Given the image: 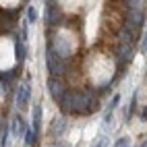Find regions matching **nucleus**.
Listing matches in <instances>:
<instances>
[{
  "instance_id": "nucleus-1",
  "label": "nucleus",
  "mask_w": 147,
  "mask_h": 147,
  "mask_svg": "<svg viewBox=\"0 0 147 147\" xmlns=\"http://www.w3.org/2000/svg\"><path fill=\"white\" fill-rule=\"evenodd\" d=\"M91 104H93V93L91 91H66L62 102H60L64 112H75V114L87 112Z\"/></svg>"
},
{
  "instance_id": "nucleus-2",
  "label": "nucleus",
  "mask_w": 147,
  "mask_h": 147,
  "mask_svg": "<svg viewBox=\"0 0 147 147\" xmlns=\"http://www.w3.org/2000/svg\"><path fill=\"white\" fill-rule=\"evenodd\" d=\"M46 64H48V71L52 73V77H58V75L64 73V62H62V58L54 52L52 46L48 48V52H46Z\"/></svg>"
},
{
  "instance_id": "nucleus-3",
  "label": "nucleus",
  "mask_w": 147,
  "mask_h": 147,
  "mask_svg": "<svg viewBox=\"0 0 147 147\" xmlns=\"http://www.w3.org/2000/svg\"><path fill=\"white\" fill-rule=\"evenodd\" d=\"M29 100H31V83H29V81H23L21 85H19V89H17L15 104H17L19 110H23V108H27Z\"/></svg>"
},
{
  "instance_id": "nucleus-4",
  "label": "nucleus",
  "mask_w": 147,
  "mask_h": 147,
  "mask_svg": "<svg viewBox=\"0 0 147 147\" xmlns=\"http://www.w3.org/2000/svg\"><path fill=\"white\" fill-rule=\"evenodd\" d=\"M143 11L139 8V11H133V8H129V13H126V29H131V31H139V29L143 27Z\"/></svg>"
},
{
  "instance_id": "nucleus-5",
  "label": "nucleus",
  "mask_w": 147,
  "mask_h": 147,
  "mask_svg": "<svg viewBox=\"0 0 147 147\" xmlns=\"http://www.w3.org/2000/svg\"><path fill=\"white\" fill-rule=\"evenodd\" d=\"M48 91H50L52 100H56V102H62V97H64V93H66L62 81L56 79V77H50V79H48Z\"/></svg>"
},
{
  "instance_id": "nucleus-6",
  "label": "nucleus",
  "mask_w": 147,
  "mask_h": 147,
  "mask_svg": "<svg viewBox=\"0 0 147 147\" xmlns=\"http://www.w3.org/2000/svg\"><path fill=\"white\" fill-rule=\"evenodd\" d=\"M64 129H66L64 118H54L52 124H50V137H52V139H60L62 133H64Z\"/></svg>"
},
{
  "instance_id": "nucleus-7",
  "label": "nucleus",
  "mask_w": 147,
  "mask_h": 147,
  "mask_svg": "<svg viewBox=\"0 0 147 147\" xmlns=\"http://www.w3.org/2000/svg\"><path fill=\"white\" fill-rule=\"evenodd\" d=\"M133 52H135L133 42H120V50H118L120 60H124V62H131V60H133Z\"/></svg>"
},
{
  "instance_id": "nucleus-8",
  "label": "nucleus",
  "mask_w": 147,
  "mask_h": 147,
  "mask_svg": "<svg viewBox=\"0 0 147 147\" xmlns=\"http://www.w3.org/2000/svg\"><path fill=\"white\" fill-rule=\"evenodd\" d=\"M56 15H58V8H56L54 2H50L46 6V23L48 25H54L56 23Z\"/></svg>"
},
{
  "instance_id": "nucleus-9",
  "label": "nucleus",
  "mask_w": 147,
  "mask_h": 147,
  "mask_svg": "<svg viewBox=\"0 0 147 147\" xmlns=\"http://www.w3.org/2000/svg\"><path fill=\"white\" fill-rule=\"evenodd\" d=\"M40 122H42V104H35L33 106V131L37 133L40 131Z\"/></svg>"
},
{
  "instance_id": "nucleus-10",
  "label": "nucleus",
  "mask_w": 147,
  "mask_h": 147,
  "mask_svg": "<svg viewBox=\"0 0 147 147\" xmlns=\"http://www.w3.org/2000/svg\"><path fill=\"white\" fill-rule=\"evenodd\" d=\"M27 21H29V23H35V21H37V11H35V6H29V8H27Z\"/></svg>"
},
{
  "instance_id": "nucleus-11",
  "label": "nucleus",
  "mask_w": 147,
  "mask_h": 147,
  "mask_svg": "<svg viewBox=\"0 0 147 147\" xmlns=\"http://www.w3.org/2000/svg\"><path fill=\"white\" fill-rule=\"evenodd\" d=\"M25 143L27 145H33L35 143V131H27L25 133Z\"/></svg>"
},
{
  "instance_id": "nucleus-12",
  "label": "nucleus",
  "mask_w": 147,
  "mask_h": 147,
  "mask_svg": "<svg viewBox=\"0 0 147 147\" xmlns=\"http://www.w3.org/2000/svg\"><path fill=\"white\" fill-rule=\"evenodd\" d=\"M126 2H129V6L133 8V11H139V8H141V2H143V0H126Z\"/></svg>"
},
{
  "instance_id": "nucleus-13",
  "label": "nucleus",
  "mask_w": 147,
  "mask_h": 147,
  "mask_svg": "<svg viewBox=\"0 0 147 147\" xmlns=\"http://www.w3.org/2000/svg\"><path fill=\"white\" fill-rule=\"evenodd\" d=\"M114 147H129V137H120L118 143H116Z\"/></svg>"
},
{
  "instance_id": "nucleus-14",
  "label": "nucleus",
  "mask_w": 147,
  "mask_h": 147,
  "mask_svg": "<svg viewBox=\"0 0 147 147\" xmlns=\"http://www.w3.org/2000/svg\"><path fill=\"white\" fill-rule=\"evenodd\" d=\"M93 147H108V137H100V139H97V143H95Z\"/></svg>"
},
{
  "instance_id": "nucleus-15",
  "label": "nucleus",
  "mask_w": 147,
  "mask_h": 147,
  "mask_svg": "<svg viewBox=\"0 0 147 147\" xmlns=\"http://www.w3.org/2000/svg\"><path fill=\"white\" fill-rule=\"evenodd\" d=\"M141 50H147V31H145V40H143V44H141Z\"/></svg>"
},
{
  "instance_id": "nucleus-16",
  "label": "nucleus",
  "mask_w": 147,
  "mask_h": 147,
  "mask_svg": "<svg viewBox=\"0 0 147 147\" xmlns=\"http://www.w3.org/2000/svg\"><path fill=\"white\" fill-rule=\"evenodd\" d=\"M141 118H143V120H147V110H143V112H141Z\"/></svg>"
},
{
  "instance_id": "nucleus-17",
  "label": "nucleus",
  "mask_w": 147,
  "mask_h": 147,
  "mask_svg": "<svg viewBox=\"0 0 147 147\" xmlns=\"http://www.w3.org/2000/svg\"><path fill=\"white\" fill-rule=\"evenodd\" d=\"M54 147H66V145H62V143H56V145H54Z\"/></svg>"
},
{
  "instance_id": "nucleus-18",
  "label": "nucleus",
  "mask_w": 147,
  "mask_h": 147,
  "mask_svg": "<svg viewBox=\"0 0 147 147\" xmlns=\"http://www.w3.org/2000/svg\"><path fill=\"white\" fill-rule=\"evenodd\" d=\"M143 147H147V143H145V145H143Z\"/></svg>"
},
{
  "instance_id": "nucleus-19",
  "label": "nucleus",
  "mask_w": 147,
  "mask_h": 147,
  "mask_svg": "<svg viewBox=\"0 0 147 147\" xmlns=\"http://www.w3.org/2000/svg\"><path fill=\"white\" fill-rule=\"evenodd\" d=\"M25 2H27V0H25Z\"/></svg>"
}]
</instances>
